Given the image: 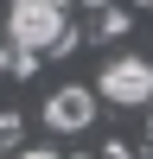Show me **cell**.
<instances>
[{"label":"cell","instance_id":"1","mask_svg":"<svg viewBox=\"0 0 153 159\" xmlns=\"http://www.w3.org/2000/svg\"><path fill=\"white\" fill-rule=\"evenodd\" d=\"M7 38H13V51H64L70 45V7L64 0H13Z\"/></svg>","mask_w":153,"mask_h":159},{"label":"cell","instance_id":"2","mask_svg":"<svg viewBox=\"0 0 153 159\" xmlns=\"http://www.w3.org/2000/svg\"><path fill=\"white\" fill-rule=\"evenodd\" d=\"M102 102H115V108H153V64L147 57L102 64Z\"/></svg>","mask_w":153,"mask_h":159},{"label":"cell","instance_id":"3","mask_svg":"<svg viewBox=\"0 0 153 159\" xmlns=\"http://www.w3.org/2000/svg\"><path fill=\"white\" fill-rule=\"evenodd\" d=\"M38 121L51 127V134H83L89 121H96V89H51L45 96V108H38Z\"/></svg>","mask_w":153,"mask_h":159},{"label":"cell","instance_id":"4","mask_svg":"<svg viewBox=\"0 0 153 159\" xmlns=\"http://www.w3.org/2000/svg\"><path fill=\"white\" fill-rule=\"evenodd\" d=\"M128 32V13H115V0H109V13H102V38H121Z\"/></svg>","mask_w":153,"mask_h":159},{"label":"cell","instance_id":"5","mask_svg":"<svg viewBox=\"0 0 153 159\" xmlns=\"http://www.w3.org/2000/svg\"><path fill=\"white\" fill-rule=\"evenodd\" d=\"M19 140V115H0V147H13Z\"/></svg>","mask_w":153,"mask_h":159},{"label":"cell","instance_id":"6","mask_svg":"<svg viewBox=\"0 0 153 159\" xmlns=\"http://www.w3.org/2000/svg\"><path fill=\"white\" fill-rule=\"evenodd\" d=\"M7 64H13V51H7V45H0V70H7Z\"/></svg>","mask_w":153,"mask_h":159},{"label":"cell","instance_id":"7","mask_svg":"<svg viewBox=\"0 0 153 159\" xmlns=\"http://www.w3.org/2000/svg\"><path fill=\"white\" fill-rule=\"evenodd\" d=\"M83 7H109V0H83Z\"/></svg>","mask_w":153,"mask_h":159},{"label":"cell","instance_id":"8","mask_svg":"<svg viewBox=\"0 0 153 159\" xmlns=\"http://www.w3.org/2000/svg\"><path fill=\"white\" fill-rule=\"evenodd\" d=\"M147 127H153V115H147Z\"/></svg>","mask_w":153,"mask_h":159}]
</instances>
